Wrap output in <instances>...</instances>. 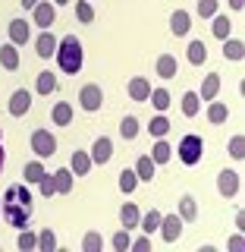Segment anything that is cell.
<instances>
[{
    "mask_svg": "<svg viewBox=\"0 0 245 252\" xmlns=\"http://www.w3.org/2000/svg\"><path fill=\"white\" fill-rule=\"evenodd\" d=\"M57 66L63 69L66 76H76L79 69H82V63H85V51H82V41H79L76 35H63L60 38V44H57Z\"/></svg>",
    "mask_w": 245,
    "mask_h": 252,
    "instance_id": "1",
    "label": "cell"
},
{
    "mask_svg": "<svg viewBox=\"0 0 245 252\" xmlns=\"http://www.w3.org/2000/svg\"><path fill=\"white\" fill-rule=\"evenodd\" d=\"M31 211H35V205H22L19 199H16V186H10L3 192V220L10 227H28V220H31Z\"/></svg>",
    "mask_w": 245,
    "mask_h": 252,
    "instance_id": "2",
    "label": "cell"
},
{
    "mask_svg": "<svg viewBox=\"0 0 245 252\" xmlns=\"http://www.w3.org/2000/svg\"><path fill=\"white\" fill-rule=\"evenodd\" d=\"M179 161L189 164V167H195V164L201 161V155H204V139L201 136H195V132H189V136L179 139Z\"/></svg>",
    "mask_w": 245,
    "mask_h": 252,
    "instance_id": "3",
    "label": "cell"
},
{
    "mask_svg": "<svg viewBox=\"0 0 245 252\" xmlns=\"http://www.w3.org/2000/svg\"><path fill=\"white\" fill-rule=\"evenodd\" d=\"M31 152H35V158H41V161L54 158L57 155V136L51 129H35L31 132Z\"/></svg>",
    "mask_w": 245,
    "mask_h": 252,
    "instance_id": "4",
    "label": "cell"
},
{
    "mask_svg": "<svg viewBox=\"0 0 245 252\" xmlns=\"http://www.w3.org/2000/svg\"><path fill=\"white\" fill-rule=\"evenodd\" d=\"M101 104H104V89H101L98 82H88L79 89V107L88 110V114H94V110H101Z\"/></svg>",
    "mask_w": 245,
    "mask_h": 252,
    "instance_id": "5",
    "label": "cell"
},
{
    "mask_svg": "<svg viewBox=\"0 0 245 252\" xmlns=\"http://www.w3.org/2000/svg\"><path fill=\"white\" fill-rule=\"evenodd\" d=\"M239 189H242V173L239 170H230V167H226V170L217 173V192L223 195V199H233Z\"/></svg>",
    "mask_w": 245,
    "mask_h": 252,
    "instance_id": "6",
    "label": "cell"
},
{
    "mask_svg": "<svg viewBox=\"0 0 245 252\" xmlns=\"http://www.w3.org/2000/svg\"><path fill=\"white\" fill-rule=\"evenodd\" d=\"M31 22H35L38 29H51L54 22H57V6H54L51 0H38L35 10H31Z\"/></svg>",
    "mask_w": 245,
    "mask_h": 252,
    "instance_id": "7",
    "label": "cell"
},
{
    "mask_svg": "<svg viewBox=\"0 0 245 252\" xmlns=\"http://www.w3.org/2000/svg\"><path fill=\"white\" fill-rule=\"evenodd\" d=\"M183 224H186V220L179 218V215H163L161 218V227H157V230H161V240L163 243H176L179 236H183Z\"/></svg>",
    "mask_w": 245,
    "mask_h": 252,
    "instance_id": "8",
    "label": "cell"
},
{
    "mask_svg": "<svg viewBox=\"0 0 245 252\" xmlns=\"http://www.w3.org/2000/svg\"><path fill=\"white\" fill-rule=\"evenodd\" d=\"M57 44H60V38H54L51 29H41V35L35 38V54L41 60H51L54 54H57Z\"/></svg>",
    "mask_w": 245,
    "mask_h": 252,
    "instance_id": "9",
    "label": "cell"
},
{
    "mask_svg": "<svg viewBox=\"0 0 245 252\" xmlns=\"http://www.w3.org/2000/svg\"><path fill=\"white\" fill-rule=\"evenodd\" d=\"M151 89H154V85L148 82L145 76H132L129 85H126V92H129V101H136V104H145L148 94H151Z\"/></svg>",
    "mask_w": 245,
    "mask_h": 252,
    "instance_id": "10",
    "label": "cell"
},
{
    "mask_svg": "<svg viewBox=\"0 0 245 252\" xmlns=\"http://www.w3.org/2000/svg\"><path fill=\"white\" fill-rule=\"evenodd\" d=\"M6 107H10L13 117H26L28 110H31V92L28 89H16L10 94V104H6Z\"/></svg>",
    "mask_w": 245,
    "mask_h": 252,
    "instance_id": "11",
    "label": "cell"
},
{
    "mask_svg": "<svg viewBox=\"0 0 245 252\" xmlns=\"http://www.w3.org/2000/svg\"><path fill=\"white\" fill-rule=\"evenodd\" d=\"M88 155H91V164H107L110 158H113V142H110L107 136H98Z\"/></svg>",
    "mask_w": 245,
    "mask_h": 252,
    "instance_id": "12",
    "label": "cell"
},
{
    "mask_svg": "<svg viewBox=\"0 0 245 252\" xmlns=\"http://www.w3.org/2000/svg\"><path fill=\"white\" fill-rule=\"evenodd\" d=\"M6 35H10V44L22 47V44H28L31 29H28V22H26V19H13L10 26H6Z\"/></svg>",
    "mask_w": 245,
    "mask_h": 252,
    "instance_id": "13",
    "label": "cell"
},
{
    "mask_svg": "<svg viewBox=\"0 0 245 252\" xmlns=\"http://www.w3.org/2000/svg\"><path fill=\"white\" fill-rule=\"evenodd\" d=\"M189 29H192V13L189 10H173L170 13V32L176 38H183V35H189Z\"/></svg>",
    "mask_w": 245,
    "mask_h": 252,
    "instance_id": "14",
    "label": "cell"
},
{
    "mask_svg": "<svg viewBox=\"0 0 245 252\" xmlns=\"http://www.w3.org/2000/svg\"><path fill=\"white\" fill-rule=\"evenodd\" d=\"M154 73L161 76V79H173V76H179V60L173 57V54H161V57L154 60Z\"/></svg>",
    "mask_w": 245,
    "mask_h": 252,
    "instance_id": "15",
    "label": "cell"
},
{
    "mask_svg": "<svg viewBox=\"0 0 245 252\" xmlns=\"http://www.w3.org/2000/svg\"><path fill=\"white\" fill-rule=\"evenodd\" d=\"M91 167H94V164H91L88 152H73V158H69V170H73V177H88Z\"/></svg>",
    "mask_w": 245,
    "mask_h": 252,
    "instance_id": "16",
    "label": "cell"
},
{
    "mask_svg": "<svg viewBox=\"0 0 245 252\" xmlns=\"http://www.w3.org/2000/svg\"><path fill=\"white\" fill-rule=\"evenodd\" d=\"M73 104H66V101H57V104L51 107V120H54V126H69L73 123Z\"/></svg>",
    "mask_w": 245,
    "mask_h": 252,
    "instance_id": "17",
    "label": "cell"
},
{
    "mask_svg": "<svg viewBox=\"0 0 245 252\" xmlns=\"http://www.w3.org/2000/svg\"><path fill=\"white\" fill-rule=\"evenodd\" d=\"M154 167H157V164L151 161V155H141L138 161H136V167H132V170H136L138 183H151V180H154Z\"/></svg>",
    "mask_w": 245,
    "mask_h": 252,
    "instance_id": "18",
    "label": "cell"
},
{
    "mask_svg": "<svg viewBox=\"0 0 245 252\" xmlns=\"http://www.w3.org/2000/svg\"><path fill=\"white\" fill-rule=\"evenodd\" d=\"M217 92H220V73H208L204 82H201V89H198V98L201 101H214Z\"/></svg>",
    "mask_w": 245,
    "mask_h": 252,
    "instance_id": "19",
    "label": "cell"
},
{
    "mask_svg": "<svg viewBox=\"0 0 245 252\" xmlns=\"http://www.w3.org/2000/svg\"><path fill=\"white\" fill-rule=\"evenodd\" d=\"M183 220H195L198 218V202H195V195L192 192H183L179 195V211H176Z\"/></svg>",
    "mask_w": 245,
    "mask_h": 252,
    "instance_id": "20",
    "label": "cell"
},
{
    "mask_svg": "<svg viewBox=\"0 0 245 252\" xmlns=\"http://www.w3.org/2000/svg\"><path fill=\"white\" fill-rule=\"evenodd\" d=\"M57 89H60V82H57V76H54L51 69L38 73V79H35V92H38V94H54Z\"/></svg>",
    "mask_w": 245,
    "mask_h": 252,
    "instance_id": "21",
    "label": "cell"
},
{
    "mask_svg": "<svg viewBox=\"0 0 245 252\" xmlns=\"http://www.w3.org/2000/svg\"><path fill=\"white\" fill-rule=\"evenodd\" d=\"M44 173H47L44 161H41V158H35V161H28L26 167H22V180H26V186H31V183H38Z\"/></svg>",
    "mask_w": 245,
    "mask_h": 252,
    "instance_id": "22",
    "label": "cell"
},
{
    "mask_svg": "<svg viewBox=\"0 0 245 252\" xmlns=\"http://www.w3.org/2000/svg\"><path fill=\"white\" fill-rule=\"evenodd\" d=\"M0 66L10 69V73H13V69H19V47H16V44L6 41L3 47H0Z\"/></svg>",
    "mask_w": 245,
    "mask_h": 252,
    "instance_id": "23",
    "label": "cell"
},
{
    "mask_svg": "<svg viewBox=\"0 0 245 252\" xmlns=\"http://www.w3.org/2000/svg\"><path fill=\"white\" fill-rule=\"evenodd\" d=\"M73 170L69 167H60V170H54V183H57V195H69L73 192Z\"/></svg>",
    "mask_w": 245,
    "mask_h": 252,
    "instance_id": "24",
    "label": "cell"
},
{
    "mask_svg": "<svg viewBox=\"0 0 245 252\" xmlns=\"http://www.w3.org/2000/svg\"><path fill=\"white\" fill-rule=\"evenodd\" d=\"M138 218H141V211H138V205H136V202H126L123 208H120V224L126 227V230L138 227Z\"/></svg>",
    "mask_w": 245,
    "mask_h": 252,
    "instance_id": "25",
    "label": "cell"
},
{
    "mask_svg": "<svg viewBox=\"0 0 245 252\" xmlns=\"http://www.w3.org/2000/svg\"><path fill=\"white\" fill-rule=\"evenodd\" d=\"M223 57L226 60H233V63H239L245 57V44H242V38H223Z\"/></svg>",
    "mask_w": 245,
    "mask_h": 252,
    "instance_id": "26",
    "label": "cell"
},
{
    "mask_svg": "<svg viewBox=\"0 0 245 252\" xmlns=\"http://www.w3.org/2000/svg\"><path fill=\"white\" fill-rule=\"evenodd\" d=\"M208 120L214 126L226 123V120H230V107H226L223 101H208Z\"/></svg>",
    "mask_w": 245,
    "mask_h": 252,
    "instance_id": "27",
    "label": "cell"
},
{
    "mask_svg": "<svg viewBox=\"0 0 245 252\" xmlns=\"http://www.w3.org/2000/svg\"><path fill=\"white\" fill-rule=\"evenodd\" d=\"M186 60L192 63V66H201V63L208 60V47H204V41H189V47H186Z\"/></svg>",
    "mask_w": 245,
    "mask_h": 252,
    "instance_id": "28",
    "label": "cell"
},
{
    "mask_svg": "<svg viewBox=\"0 0 245 252\" xmlns=\"http://www.w3.org/2000/svg\"><path fill=\"white\" fill-rule=\"evenodd\" d=\"M170 158H173V145H170L167 139H157V142H154V148H151V161L157 164V167H161V164H167Z\"/></svg>",
    "mask_w": 245,
    "mask_h": 252,
    "instance_id": "29",
    "label": "cell"
},
{
    "mask_svg": "<svg viewBox=\"0 0 245 252\" xmlns=\"http://www.w3.org/2000/svg\"><path fill=\"white\" fill-rule=\"evenodd\" d=\"M173 129L170 126V120L163 114H157V117H151V123H148V132H151V139H163L167 132Z\"/></svg>",
    "mask_w": 245,
    "mask_h": 252,
    "instance_id": "30",
    "label": "cell"
},
{
    "mask_svg": "<svg viewBox=\"0 0 245 252\" xmlns=\"http://www.w3.org/2000/svg\"><path fill=\"white\" fill-rule=\"evenodd\" d=\"M161 211H157V208H151V211H148V215H141L138 218V227H141V233H148V236H151L154 230H157V227H161Z\"/></svg>",
    "mask_w": 245,
    "mask_h": 252,
    "instance_id": "31",
    "label": "cell"
},
{
    "mask_svg": "<svg viewBox=\"0 0 245 252\" xmlns=\"http://www.w3.org/2000/svg\"><path fill=\"white\" fill-rule=\"evenodd\" d=\"M214 19V26H211V32H214V38H230V29H233V22H230V16H223V13H217V16H211Z\"/></svg>",
    "mask_w": 245,
    "mask_h": 252,
    "instance_id": "32",
    "label": "cell"
},
{
    "mask_svg": "<svg viewBox=\"0 0 245 252\" xmlns=\"http://www.w3.org/2000/svg\"><path fill=\"white\" fill-rule=\"evenodd\" d=\"M148 101H151L154 104V110L157 114H163V110H167L173 101H170V92L167 89H151V94H148Z\"/></svg>",
    "mask_w": 245,
    "mask_h": 252,
    "instance_id": "33",
    "label": "cell"
},
{
    "mask_svg": "<svg viewBox=\"0 0 245 252\" xmlns=\"http://www.w3.org/2000/svg\"><path fill=\"white\" fill-rule=\"evenodd\" d=\"M16 246H19L22 252H31V249H38V233H31L28 227H22L19 236H16Z\"/></svg>",
    "mask_w": 245,
    "mask_h": 252,
    "instance_id": "34",
    "label": "cell"
},
{
    "mask_svg": "<svg viewBox=\"0 0 245 252\" xmlns=\"http://www.w3.org/2000/svg\"><path fill=\"white\" fill-rule=\"evenodd\" d=\"M198 110H201L198 92H186V94H183V114H186V117H198Z\"/></svg>",
    "mask_w": 245,
    "mask_h": 252,
    "instance_id": "35",
    "label": "cell"
},
{
    "mask_svg": "<svg viewBox=\"0 0 245 252\" xmlns=\"http://www.w3.org/2000/svg\"><path fill=\"white\" fill-rule=\"evenodd\" d=\"M101 249H104V236L98 230H88L82 236V252H101Z\"/></svg>",
    "mask_w": 245,
    "mask_h": 252,
    "instance_id": "36",
    "label": "cell"
},
{
    "mask_svg": "<svg viewBox=\"0 0 245 252\" xmlns=\"http://www.w3.org/2000/svg\"><path fill=\"white\" fill-rule=\"evenodd\" d=\"M38 249H41V252H54V249H57V233H54L51 227L38 230Z\"/></svg>",
    "mask_w": 245,
    "mask_h": 252,
    "instance_id": "37",
    "label": "cell"
},
{
    "mask_svg": "<svg viewBox=\"0 0 245 252\" xmlns=\"http://www.w3.org/2000/svg\"><path fill=\"white\" fill-rule=\"evenodd\" d=\"M138 129H141V126H138L136 117H123V120H120V136H123L126 142L136 139V136H138Z\"/></svg>",
    "mask_w": 245,
    "mask_h": 252,
    "instance_id": "38",
    "label": "cell"
},
{
    "mask_svg": "<svg viewBox=\"0 0 245 252\" xmlns=\"http://www.w3.org/2000/svg\"><path fill=\"white\" fill-rule=\"evenodd\" d=\"M136 186H138V177H136V170H129V167H126V170L120 173V192L132 195V192H136Z\"/></svg>",
    "mask_w": 245,
    "mask_h": 252,
    "instance_id": "39",
    "label": "cell"
},
{
    "mask_svg": "<svg viewBox=\"0 0 245 252\" xmlns=\"http://www.w3.org/2000/svg\"><path fill=\"white\" fill-rule=\"evenodd\" d=\"M76 19L85 22V26H88V22H94V6L88 3V0H79V3H76Z\"/></svg>",
    "mask_w": 245,
    "mask_h": 252,
    "instance_id": "40",
    "label": "cell"
},
{
    "mask_svg": "<svg viewBox=\"0 0 245 252\" xmlns=\"http://www.w3.org/2000/svg\"><path fill=\"white\" fill-rule=\"evenodd\" d=\"M129 243H132V236H129V230H126V227L110 236V246H113L116 252H126V249H129Z\"/></svg>",
    "mask_w": 245,
    "mask_h": 252,
    "instance_id": "41",
    "label": "cell"
},
{
    "mask_svg": "<svg viewBox=\"0 0 245 252\" xmlns=\"http://www.w3.org/2000/svg\"><path fill=\"white\" fill-rule=\"evenodd\" d=\"M38 189H41L44 199H54V195H57V183H54V173H44V177L38 180Z\"/></svg>",
    "mask_w": 245,
    "mask_h": 252,
    "instance_id": "42",
    "label": "cell"
},
{
    "mask_svg": "<svg viewBox=\"0 0 245 252\" xmlns=\"http://www.w3.org/2000/svg\"><path fill=\"white\" fill-rule=\"evenodd\" d=\"M226 152H230L236 161H242V158H245V139L242 136H233L230 142H226Z\"/></svg>",
    "mask_w": 245,
    "mask_h": 252,
    "instance_id": "43",
    "label": "cell"
},
{
    "mask_svg": "<svg viewBox=\"0 0 245 252\" xmlns=\"http://www.w3.org/2000/svg\"><path fill=\"white\" fill-rule=\"evenodd\" d=\"M217 10H220V0H198V16H201V19L217 16Z\"/></svg>",
    "mask_w": 245,
    "mask_h": 252,
    "instance_id": "44",
    "label": "cell"
},
{
    "mask_svg": "<svg viewBox=\"0 0 245 252\" xmlns=\"http://www.w3.org/2000/svg\"><path fill=\"white\" fill-rule=\"evenodd\" d=\"M129 249H132V252H148V249H151V236L141 233L138 240H132V243H129Z\"/></svg>",
    "mask_w": 245,
    "mask_h": 252,
    "instance_id": "45",
    "label": "cell"
},
{
    "mask_svg": "<svg viewBox=\"0 0 245 252\" xmlns=\"http://www.w3.org/2000/svg\"><path fill=\"white\" fill-rule=\"evenodd\" d=\"M226 246H230L233 252H239V249L245 246V240H242V233H233V236H230V240H226Z\"/></svg>",
    "mask_w": 245,
    "mask_h": 252,
    "instance_id": "46",
    "label": "cell"
},
{
    "mask_svg": "<svg viewBox=\"0 0 245 252\" xmlns=\"http://www.w3.org/2000/svg\"><path fill=\"white\" fill-rule=\"evenodd\" d=\"M3 164H6V152H3V126H0V173H3Z\"/></svg>",
    "mask_w": 245,
    "mask_h": 252,
    "instance_id": "47",
    "label": "cell"
},
{
    "mask_svg": "<svg viewBox=\"0 0 245 252\" xmlns=\"http://www.w3.org/2000/svg\"><path fill=\"white\" fill-rule=\"evenodd\" d=\"M242 6H245V0H230V10H236V13H239Z\"/></svg>",
    "mask_w": 245,
    "mask_h": 252,
    "instance_id": "48",
    "label": "cell"
},
{
    "mask_svg": "<svg viewBox=\"0 0 245 252\" xmlns=\"http://www.w3.org/2000/svg\"><path fill=\"white\" fill-rule=\"evenodd\" d=\"M19 3H22V10H35V3H38V0H19Z\"/></svg>",
    "mask_w": 245,
    "mask_h": 252,
    "instance_id": "49",
    "label": "cell"
},
{
    "mask_svg": "<svg viewBox=\"0 0 245 252\" xmlns=\"http://www.w3.org/2000/svg\"><path fill=\"white\" fill-rule=\"evenodd\" d=\"M51 3H54V6H66L69 0H51Z\"/></svg>",
    "mask_w": 245,
    "mask_h": 252,
    "instance_id": "50",
    "label": "cell"
}]
</instances>
